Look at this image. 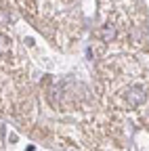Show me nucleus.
I'll return each mask as SVG.
<instances>
[{
	"instance_id": "obj_1",
	"label": "nucleus",
	"mask_w": 149,
	"mask_h": 151,
	"mask_svg": "<svg viewBox=\"0 0 149 151\" xmlns=\"http://www.w3.org/2000/svg\"><path fill=\"white\" fill-rule=\"evenodd\" d=\"M143 101H145V92H143V88L135 86V88H130V90L126 92V103H128V107H139Z\"/></svg>"
},
{
	"instance_id": "obj_2",
	"label": "nucleus",
	"mask_w": 149,
	"mask_h": 151,
	"mask_svg": "<svg viewBox=\"0 0 149 151\" xmlns=\"http://www.w3.org/2000/svg\"><path fill=\"white\" fill-rule=\"evenodd\" d=\"M101 38L105 42H111V40H116V27L114 25H105L101 29Z\"/></svg>"
}]
</instances>
